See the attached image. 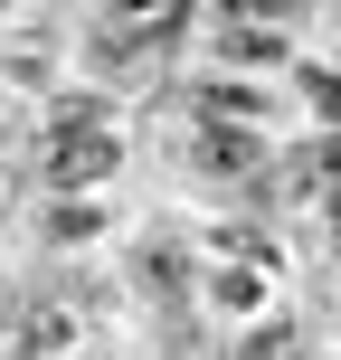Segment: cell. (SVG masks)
<instances>
[{
  "instance_id": "1",
  "label": "cell",
  "mask_w": 341,
  "mask_h": 360,
  "mask_svg": "<svg viewBox=\"0 0 341 360\" xmlns=\"http://www.w3.org/2000/svg\"><path fill=\"white\" fill-rule=\"evenodd\" d=\"M114 162H124V143H114V133L95 124V114H86V124H76V114H67V124H57V152H48L57 190H76V180H86V190H95V180H105Z\"/></svg>"
},
{
  "instance_id": "2",
  "label": "cell",
  "mask_w": 341,
  "mask_h": 360,
  "mask_svg": "<svg viewBox=\"0 0 341 360\" xmlns=\"http://www.w3.org/2000/svg\"><path fill=\"white\" fill-rule=\"evenodd\" d=\"M95 228H105L95 199H57V209H48V237H57V247H76V237H95Z\"/></svg>"
}]
</instances>
